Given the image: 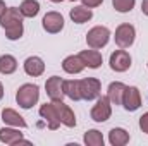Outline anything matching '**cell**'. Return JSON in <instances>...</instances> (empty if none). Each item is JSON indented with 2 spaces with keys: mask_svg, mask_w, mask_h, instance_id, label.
Returning a JSON list of instances; mask_svg holds the SVG:
<instances>
[{
  "mask_svg": "<svg viewBox=\"0 0 148 146\" xmlns=\"http://www.w3.org/2000/svg\"><path fill=\"white\" fill-rule=\"evenodd\" d=\"M23 14L16 7H7L0 16V26L5 29V35L9 40H19L23 36Z\"/></svg>",
  "mask_w": 148,
  "mask_h": 146,
  "instance_id": "6da1fadb",
  "label": "cell"
},
{
  "mask_svg": "<svg viewBox=\"0 0 148 146\" xmlns=\"http://www.w3.org/2000/svg\"><path fill=\"white\" fill-rule=\"evenodd\" d=\"M7 7H5V3H3V0H0V16H2V12L5 10Z\"/></svg>",
  "mask_w": 148,
  "mask_h": 146,
  "instance_id": "f1b7e54d",
  "label": "cell"
},
{
  "mask_svg": "<svg viewBox=\"0 0 148 146\" xmlns=\"http://www.w3.org/2000/svg\"><path fill=\"white\" fill-rule=\"evenodd\" d=\"M109 141H110L112 146H124L129 143V134H127V131L115 127L109 132Z\"/></svg>",
  "mask_w": 148,
  "mask_h": 146,
  "instance_id": "ffe728a7",
  "label": "cell"
},
{
  "mask_svg": "<svg viewBox=\"0 0 148 146\" xmlns=\"http://www.w3.org/2000/svg\"><path fill=\"white\" fill-rule=\"evenodd\" d=\"M122 107L127 112H134L141 107V95L136 86H126L122 96Z\"/></svg>",
  "mask_w": 148,
  "mask_h": 146,
  "instance_id": "52a82bcc",
  "label": "cell"
},
{
  "mask_svg": "<svg viewBox=\"0 0 148 146\" xmlns=\"http://www.w3.org/2000/svg\"><path fill=\"white\" fill-rule=\"evenodd\" d=\"M102 2H103V0H83V5H86V7L93 9V7H98Z\"/></svg>",
  "mask_w": 148,
  "mask_h": 146,
  "instance_id": "4316f807",
  "label": "cell"
},
{
  "mask_svg": "<svg viewBox=\"0 0 148 146\" xmlns=\"http://www.w3.org/2000/svg\"><path fill=\"white\" fill-rule=\"evenodd\" d=\"M53 107L59 113V119H60V124H64L66 127H74L76 126V117H74V112L71 110L69 105H66L62 100H52Z\"/></svg>",
  "mask_w": 148,
  "mask_h": 146,
  "instance_id": "30bf717a",
  "label": "cell"
},
{
  "mask_svg": "<svg viewBox=\"0 0 148 146\" xmlns=\"http://www.w3.org/2000/svg\"><path fill=\"white\" fill-rule=\"evenodd\" d=\"M140 129H141L145 134H148V112L140 117Z\"/></svg>",
  "mask_w": 148,
  "mask_h": 146,
  "instance_id": "484cf974",
  "label": "cell"
},
{
  "mask_svg": "<svg viewBox=\"0 0 148 146\" xmlns=\"http://www.w3.org/2000/svg\"><path fill=\"white\" fill-rule=\"evenodd\" d=\"M40 115L47 120L50 131L59 129L60 119H59V113H57V110H55V107H53V103H45V105H41V107H40Z\"/></svg>",
  "mask_w": 148,
  "mask_h": 146,
  "instance_id": "7c38bea8",
  "label": "cell"
},
{
  "mask_svg": "<svg viewBox=\"0 0 148 146\" xmlns=\"http://www.w3.org/2000/svg\"><path fill=\"white\" fill-rule=\"evenodd\" d=\"M64 95L69 96L74 102L81 100V91H79V81H77V79L64 81Z\"/></svg>",
  "mask_w": 148,
  "mask_h": 146,
  "instance_id": "44dd1931",
  "label": "cell"
},
{
  "mask_svg": "<svg viewBox=\"0 0 148 146\" xmlns=\"http://www.w3.org/2000/svg\"><path fill=\"white\" fill-rule=\"evenodd\" d=\"M0 141L5 143V145H19V143H24V145H29V141H26L23 138V132L16 131V129H10V127H3L0 129Z\"/></svg>",
  "mask_w": 148,
  "mask_h": 146,
  "instance_id": "4fadbf2b",
  "label": "cell"
},
{
  "mask_svg": "<svg viewBox=\"0 0 148 146\" xmlns=\"http://www.w3.org/2000/svg\"><path fill=\"white\" fill-rule=\"evenodd\" d=\"M141 10H143L145 16H148V0H143L141 2Z\"/></svg>",
  "mask_w": 148,
  "mask_h": 146,
  "instance_id": "83f0119b",
  "label": "cell"
},
{
  "mask_svg": "<svg viewBox=\"0 0 148 146\" xmlns=\"http://www.w3.org/2000/svg\"><path fill=\"white\" fill-rule=\"evenodd\" d=\"M45 89H47V95L50 96V100H62L64 98V81H62V77L52 76L45 83Z\"/></svg>",
  "mask_w": 148,
  "mask_h": 146,
  "instance_id": "8fae6325",
  "label": "cell"
},
{
  "mask_svg": "<svg viewBox=\"0 0 148 146\" xmlns=\"http://www.w3.org/2000/svg\"><path fill=\"white\" fill-rule=\"evenodd\" d=\"M19 10L24 17H35L40 12V3H38V0H24L21 3Z\"/></svg>",
  "mask_w": 148,
  "mask_h": 146,
  "instance_id": "603a6c76",
  "label": "cell"
},
{
  "mask_svg": "<svg viewBox=\"0 0 148 146\" xmlns=\"http://www.w3.org/2000/svg\"><path fill=\"white\" fill-rule=\"evenodd\" d=\"M124 89H126V84H122V83H119V81H115V83H110L109 84V100H110V103L114 105H122V96H124Z\"/></svg>",
  "mask_w": 148,
  "mask_h": 146,
  "instance_id": "d6986e66",
  "label": "cell"
},
{
  "mask_svg": "<svg viewBox=\"0 0 148 146\" xmlns=\"http://www.w3.org/2000/svg\"><path fill=\"white\" fill-rule=\"evenodd\" d=\"M69 16H71V19H73L76 24H83V23H88V21L93 17V12H91V9L86 7V5H77V7L71 9Z\"/></svg>",
  "mask_w": 148,
  "mask_h": 146,
  "instance_id": "2e32d148",
  "label": "cell"
},
{
  "mask_svg": "<svg viewBox=\"0 0 148 146\" xmlns=\"http://www.w3.org/2000/svg\"><path fill=\"white\" fill-rule=\"evenodd\" d=\"M2 96H3V86H2V83H0V100H2Z\"/></svg>",
  "mask_w": 148,
  "mask_h": 146,
  "instance_id": "f546056e",
  "label": "cell"
},
{
  "mask_svg": "<svg viewBox=\"0 0 148 146\" xmlns=\"http://www.w3.org/2000/svg\"><path fill=\"white\" fill-rule=\"evenodd\" d=\"M50 2H53V3H60L62 0H50Z\"/></svg>",
  "mask_w": 148,
  "mask_h": 146,
  "instance_id": "4dcf8cb0",
  "label": "cell"
},
{
  "mask_svg": "<svg viewBox=\"0 0 148 146\" xmlns=\"http://www.w3.org/2000/svg\"><path fill=\"white\" fill-rule=\"evenodd\" d=\"M102 83L95 77H86L79 81V91H81V100H95L100 96Z\"/></svg>",
  "mask_w": 148,
  "mask_h": 146,
  "instance_id": "277c9868",
  "label": "cell"
},
{
  "mask_svg": "<svg viewBox=\"0 0 148 146\" xmlns=\"http://www.w3.org/2000/svg\"><path fill=\"white\" fill-rule=\"evenodd\" d=\"M134 36H136V31H134V26L131 24H121L117 29H115V43L119 48H129L133 43H134Z\"/></svg>",
  "mask_w": 148,
  "mask_h": 146,
  "instance_id": "8992f818",
  "label": "cell"
},
{
  "mask_svg": "<svg viewBox=\"0 0 148 146\" xmlns=\"http://www.w3.org/2000/svg\"><path fill=\"white\" fill-rule=\"evenodd\" d=\"M91 119L95 122H105L109 120L112 115V108H110V100L109 96H98L97 100V105L91 108Z\"/></svg>",
  "mask_w": 148,
  "mask_h": 146,
  "instance_id": "5b68a950",
  "label": "cell"
},
{
  "mask_svg": "<svg viewBox=\"0 0 148 146\" xmlns=\"http://www.w3.org/2000/svg\"><path fill=\"white\" fill-rule=\"evenodd\" d=\"M40 98V89L36 84H23L16 93V102L21 108H31Z\"/></svg>",
  "mask_w": 148,
  "mask_h": 146,
  "instance_id": "7a4b0ae2",
  "label": "cell"
},
{
  "mask_svg": "<svg viewBox=\"0 0 148 146\" xmlns=\"http://www.w3.org/2000/svg\"><path fill=\"white\" fill-rule=\"evenodd\" d=\"M84 67H86V65H84V62L81 60L79 55H69V57H66L64 62H62V69L69 74H79Z\"/></svg>",
  "mask_w": 148,
  "mask_h": 146,
  "instance_id": "9a60e30c",
  "label": "cell"
},
{
  "mask_svg": "<svg viewBox=\"0 0 148 146\" xmlns=\"http://www.w3.org/2000/svg\"><path fill=\"white\" fill-rule=\"evenodd\" d=\"M109 38H110V31L105 28V26H95L88 31L86 35V43L90 48H103L107 43H109Z\"/></svg>",
  "mask_w": 148,
  "mask_h": 146,
  "instance_id": "3957f363",
  "label": "cell"
},
{
  "mask_svg": "<svg viewBox=\"0 0 148 146\" xmlns=\"http://www.w3.org/2000/svg\"><path fill=\"white\" fill-rule=\"evenodd\" d=\"M134 3H136V0H112V5H114V9L117 10V12H131L133 10V7H134Z\"/></svg>",
  "mask_w": 148,
  "mask_h": 146,
  "instance_id": "d4e9b609",
  "label": "cell"
},
{
  "mask_svg": "<svg viewBox=\"0 0 148 146\" xmlns=\"http://www.w3.org/2000/svg\"><path fill=\"white\" fill-rule=\"evenodd\" d=\"M24 71H26L28 76L36 77V76H41V74H43L45 64H43V60H41L40 57H28L26 62H24Z\"/></svg>",
  "mask_w": 148,
  "mask_h": 146,
  "instance_id": "e0dca14e",
  "label": "cell"
},
{
  "mask_svg": "<svg viewBox=\"0 0 148 146\" xmlns=\"http://www.w3.org/2000/svg\"><path fill=\"white\" fill-rule=\"evenodd\" d=\"M41 24H43V29H45L47 33L55 35V33L62 31V28H64V17H62L59 12H47V14L43 16Z\"/></svg>",
  "mask_w": 148,
  "mask_h": 146,
  "instance_id": "ba28073f",
  "label": "cell"
},
{
  "mask_svg": "<svg viewBox=\"0 0 148 146\" xmlns=\"http://www.w3.org/2000/svg\"><path fill=\"white\" fill-rule=\"evenodd\" d=\"M17 69V60L12 55H2L0 57V74H12Z\"/></svg>",
  "mask_w": 148,
  "mask_h": 146,
  "instance_id": "7402d4cb",
  "label": "cell"
},
{
  "mask_svg": "<svg viewBox=\"0 0 148 146\" xmlns=\"http://www.w3.org/2000/svg\"><path fill=\"white\" fill-rule=\"evenodd\" d=\"M71 2H74V0H71Z\"/></svg>",
  "mask_w": 148,
  "mask_h": 146,
  "instance_id": "1f68e13d",
  "label": "cell"
},
{
  "mask_svg": "<svg viewBox=\"0 0 148 146\" xmlns=\"http://www.w3.org/2000/svg\"><path fill=\"white\" fill-rule=\"evenodd\" d=\"M131 67V57L126 50H115L110 55V69L115 72H124Z\"/></svg>",
  "mask_w": 148,
  "mask_h": 146,
  "instance_id": "9c48e42d",
  "label": "cell"
},
{
  "mask_svg": "<svg viewBox=\"0 0 148 146\" xmlns=\"http://www.w3.org/2000/svg\"><path fill=\"white\" fill-rule=\"evenodd\" d=\"M2 120L5 124H9V126H14V127H21V129L26 127V120L12 108H3V112H2Z\"/></svg>",
  "mask_w": 148,
  "mask_h": 146,
  "instance_id": "ac0fdd59",
  "label": "cell"
},
{
  "mask_svg": "<svg viewBox=\"0 0 148 146\" xmlns=\"http://www.w3.org/2000/svg\"><path fill=\"white\" fill-rule=\"evenodd\" d=\"M79 57H81V60L84 62V65L90 67V69H98V67L102 65V62H103L102 53H100L98 50H95V48H91V50H83V52L79 53Z\"/></svg>",
  "mask_w": 148,
  "mask_h": 146,
  "instance_id": "5bb4252c",
  "label": "cell"
},
{
  "mask_svg": "<svg viewBox=\"0 0 148 146\" xmlns=\"http://www.w3.org/2000/svg\"><path fill=\"white\" fill-rule=\"evenodd\" d=\"M84 143L88 146H103V136L100 131L91 129L84 134Z\"/></svg>",
  "mask_w": 148,
  "mask_h": 146,
  "instance_id": "cb8c5ba5",
  "label": "cell"
}]
</instances>
